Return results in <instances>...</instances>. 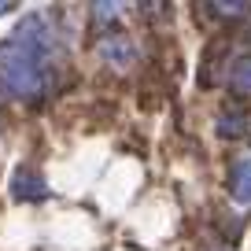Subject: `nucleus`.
<instances>
[{"label": "nucleus", "instance_id": "6", "mask_svg": "<svg viewBox=\"0 0 251 251\" xmlns=\"http://www.w3.org/2000/svg\"><path fill=\"white\" fill-rule=\"evenodd\" d=\"M218 133L222 137H244L248 133V115H244V107H226L218 115Z\"/></svg>", "mask_w": 251, "mask_h": 251}, {"label": "nucleus", "instance_id": "7", "mask_svg": "<svg viewBox=\"0 0 251 251\" xmlns=\"http://www.w3.org/2000/svg\"><path fill=\"white\" fill-rule=\"evenodd\" d=\"M211 11H218L222 19H236L240 11H248V4H207Z\"/></svg>", "mask_w": 251, "mask_h": 251}, {"label": "nucleus", "instance_id": "8", "mask_svg": "<svg viewBox=\"0 0 251 251\" xmlns=\"http://www.w3.org/2000/svg\"><path fill=\"white\" fill-rule=\"evenodd\" d=\"M93 11H96V19H100V23H115V15L122 8H118V4H93Z\"/></svg>", "mask_w": 251, "mask_h": 251}, {"label": "nucleus", "instance_id": "4", "mask_svg": "<svg viewBox=\"0 0 251 251\" xmlns=\"http://www.w3.org/2000/svg\"><path fill=\"white\" fill-rule=\"evenodd\" d=\"M229 192H233L236 203L248 207L251 203V151L240 159H233V170H229Z\"/></svg>", "mask_w": 251, "mask_h": 251}, {"label": "nucleus", "instance_id": "2", "mask_svg": "<svg viewBox=\"0 0 251 251\" xmlns=\"http://www.w3.org/2000/svg\"><path fill=\"white\" fill-rule=\"evenodd\" d=\"M11 196L26 200V203H37V200H48V181L41 177L33 166H19L11 174Z\"/></svg>", "mask_w": 251, "mask_h": 251}, {"label": "nucleus", "instance_id": "1", "mask_svg": "<svg viewBox=\"0 0 251 251\" xmlns=\"http://www.w3.org/2000/svg\"><path fill=\"white\" fill-rule=\"evenodd\" d=\"M55 30L45 15H26L11 37L0 41V81L15 100H41L55 59Z\"/></svg>", "mask_w": 251, "mask_h": 251}, {"label": "nucleus", "instance_id": "3", "mask_svg": "<svg viewBox=\"0 0 251 251\" xmlns=\"http://www.w3.org/2000/svg\"><path fill=\"white\" fill-rule=\"evenodd\" d=\"M100 55L111 63V67H129V63L137 59V48H133V41L126 37V33H107V37L100 41Z\"/></svg>", "mask_w": 251, "mask_h": 251}, {"label": "nucleus", "instance_id": "5", "mask_svg": "<svg viewBox=\"0 0 251 251\" xmlns=\"http://www.w3.org/2000/svg\"><path fill=\"white\" fill-rule=\"evenodd\" d=\"M229 89H233V96H251V52H244L229 67Z\"/></svg>", "mask_w": 251, "mask_h": 251}]
</instances>
